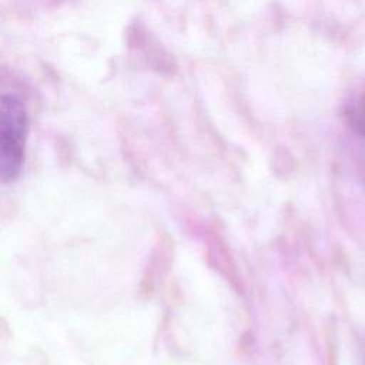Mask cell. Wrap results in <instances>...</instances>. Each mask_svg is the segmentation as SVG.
I'll return each instance as SVG.
<instances>
[{
	"instance_id": "cell-1",
	"label": "cell",
	"mask_w": 365,
	"mask_h": 365,
	"mask_svg": "<svg viewBox=\"0 0 365 365\" xmlns=\"http://www.w3.org/2000/svg\"><path fill=\"white\" fill-rule=\"evenodd\" d=\"M27 120L21 101L3 94L0 103V167L4 181L14 180L24 157Z\"/></svg>"
}]
</instances>
